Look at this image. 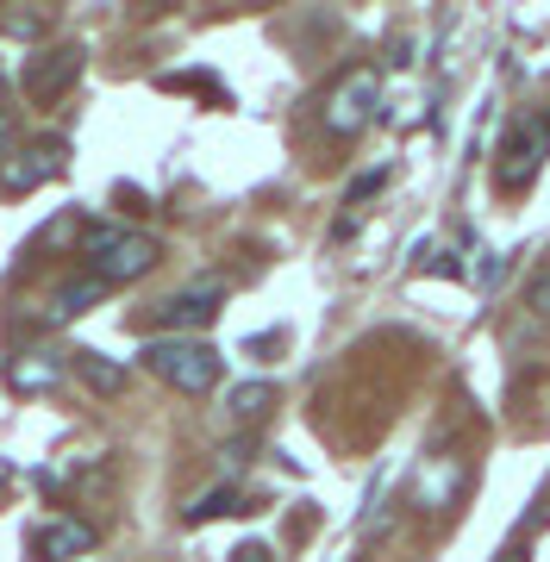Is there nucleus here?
<instances>
[{"label": "nucleus", "mask_w": 550, "mask_h": 562, "mask_svg": "<svg viewBox=\"0 0 550 562\" xmlns=\"http://www.w3.org/2000/svg\"><path fill=\"white\" fill-rule=\"evenodd\" d=\"M76 76H82V44H50V50H38V57L25 63V94L38 106L63 101L76 88Z\"/></svg>", "instance_id": "5"}, {"label": "nucleus", "mask_w": 550, "mask_h": 562, "mask_svg": "<svg viewBox=\"0 0 550 562\" xmlns=\"http://www.w3.org/2000/svg\"><path fill=\"white\" fill-rule=\"evenodd\" d=\"M213 319H220V288H188V294L157 306L150 325H164V331H206Z\"/></svg>", "instance_id": "7"}, {"label": "nucleus", "mask_w": 550, "mask_h": 562, "mask_svg": "<svg viewBox=\"0 0 550 562\" xmlns=\"http://www.w3.org/2000/svg\"><path fill=\"white\" fill-rule=\"evenodd\" d=\"M232 562H276V557H269V543H238V550H232Z\"/></svg>", "instance_id": "18"}, {"label": "nucleus", "mask_w": 550, "mask_h": 562, "mask_svg": "<svg viewBox=\"0 0 550 562\" xmlns=\"http://www.w3.org/2000/svg\"><path fill=\"white\" fill-rule=\"evenodd\" d=\"M0 94H7V76H0Z\"/></svg>", "instance_id": "20"}, {"label": "nucleus", "mask_w": 550, "mask_h": 562, "mask_svg": "<svg viewBox=\"0 0 550 562\" xmlns=\"http://www.w3.org/2000/svg\"><path fill=\"white\" fill-rule=\"evenodd\" d=\"M545 162H550V113H519L501 132V150H494V188L501 194H526Z\"/></svg>", "instance_id": "2"}, {"label": "nucleus", "mask_w": 550, "mask_h": 562, "mask_svg": "<svg viewBox=\"0 0 550 562\" xmlns=\"http://www.w3.org/2000/svg\"><path fill=\"white\" fill-rule=\"evenodd\" d=\"M375 106H382V76L375 69H345V76L332 81L326 94V132H338V138H357L369 120H375Z\"/></svg>", "instance_id": "4"}, {"label": "nucleus", "mask_w": 550, "mask_h": 562, "mask_svg": "<svg viewBox=\"0 0 550 562\" xmlns=\"http://www.w3.org/2000/svg\"><path fill=\"white\" fill-rule=\"evenodd\" d=\"M63 169V144H32V150H13L0 162V194H32Z\"/></svg>", "instance_id": "6"}, {"label": "nucleus", "mask_w": 550, "mask_h": 562, "mask_svg": "<svg viewBox=\"0 0 550 562\" xmlns=\"http://www.w3.org/2000/svg\"><path fill=\"white\" fill-rule=\"evenodd\" d=\"M0 32H13V38H32V32H44V13H7V20H0Z\"/></svg>", "instance_id": "15"}, {"label": "nucleus", "mask_w": 550, "mask_h": 562, "mask_svg": "<svg viewBox=\"0 0 550 562\" xmlns=\"http://www.w3.org/2000/svg\"><path fill=\"white\" fill-rule=\"evenodd\" d=\"M457 487H463V462L438 457L426 475H419V487H413V506H419V513H445V506L457 501Z\"/></svg>", "instance_id": "9"}, {"label": "nucleus", "mask_w": 550, "mask_h": 562, "mask_svg": "<svg viewBox=\"0 0 550 562\" xmlns=\"http://www.w3.org/2000/svg\"><path fill=\"white\" fill-rule=\"evenodd\" d=\"M32 550H38L44 562L88 557V550H94V531H88V525H76V519H50V525H38V531H32Z\"/></svg>", "instance_id": "8"}, {"label": "nucleus", "mask_w": 550, "mask_h": 562, "mask_svg": "<svg viewBox=\"0 0 550 562\" xmlns=\"http://www.w3.org/2000/svg\"><path fill=\"white\" fill-rule=\"evenodd\" d=\"M76 375H82L94 394H125V362L101 357V350H76Z\"/></svg>", "instance_id": "11"}, {"label": "nucleus", "mask_w": 550, "mask_h": 562, "mask_svg": "<svg viewBox=\"0 0 550 562\" xmlns=\"http://www.w3.org/2000/svg\"><path fill=\"white\" fill-rule=\"evenodd\" d=\"M106 294V281L94 276H76V281H63L57 288V301H50V319H76V313H88V306Z\"/></svg>", "instance_id": "12"}, {"label": "nucleus", "mask_w": 550, "mask_h": 562, "mask_svg": "<svg viewBox=\"0 0 550 562\" xmlns=\"http://www.w3.org/2000/svg\"><path fill=\"white\" fill-rule=\"evenodd\" d=\"M276 406V387L269 382H245V387H232V419H245V425H257Z\"/></svg>", "instance_id": "14"}, {"label": "nucleus", "mask_w": 550, "mask_h": 562, "mask_svg": "<svg viewBox=\"0 0 550 562\" xmlns=\"http://www.w3.org/2000/svg\"><path fill=\"white\" fill-rule=\"evenodd\" d=\"M144 369L157 382L182 387V394H213L220 387V350L201 338H164V344H144Z\"/></svg>", "instance_id": "3"}, {"label": "nucleus", "mask_w": 550, "mask_h": 562, "mask_svg": "<svg viewBox=\"0 0 550 562\" xmlns=\"http://www.w3.org/2000/svg\"><path fill=\"white\" fill-rule=\"evenodd\" d=\"M526 557H531V550H526V538H513V543H507V550H501L494 562H526Z\"/></svg>", "instance_id": "19"}, {"label": "nucleus", "mask_w": 550, "mask_h": 562, "mask_svg": "<svg viewBox=\"0 0 550 562\" xmlns=\"http://www.w3.org/2000/svg\"><path fill=\"white\" fill-rule=\"evenodd\" d=\"M13 150H20V125H13L7 113H0V162L13 157Z\"/></svg>", "instance_id": "17"}, {"label": "nucleus", "mask_w": 550, "mask_h": 562, "mask_svg": "<svg viewBox=\"0 0 550 562\" xmlns=\"http://www.w3.org/2000/svg\"><path fill=\"white\" fill-rule=\"evenodd\" d=\"M225 513H245V501H238V487H213V494H201L194 506H182V519H188V525L225 519Z\"/></svg>", "instance_id": "13"}, {"label": "nucleus", "mask_w": 550, "mask_h": 562, "mask_svg": "<svg viewBox=\"0 0 550 562\" xmlns=\"http://www.w3.org/2000/svg\"><path fill=\"white\" fill-rule=\"evenodd\" d=\"M382 181H388V169H369V176H357V181H350V206H357V201H369V194H375Z\"/></svg>", "instance_id": "16"}, {"label": "nucleus", "mask_w": 550, "mask_h": 562, "mask_svg": "<svg viewBox=\"0 0 550 562\" xmlns=\"http://www.w3.org/2000/svg\"><path fill=\"white\" fill-rule=\"evenodd\" d=\"M82 262L94 281L120 288V281H138L144 269H157V238H144V232L113 225V220H88L82 225Z\"/></svg>", "instance_id": "1"}, {"label": "nucleus", "mask_w": 550, "mask_h": 562, "mask_svg": "<svg viewBox=\"0 0 550 562\" xmlns=\"http://www.w3.org/2000/svg\"><path fill=\"white\" fill-rule=\"evenodd\" d=\"M57 357H44V350H32V357H13V369H7V382L20 387V394H50L57 387Z\"/></svg>", "instance_id": "10"}]
</instances>
